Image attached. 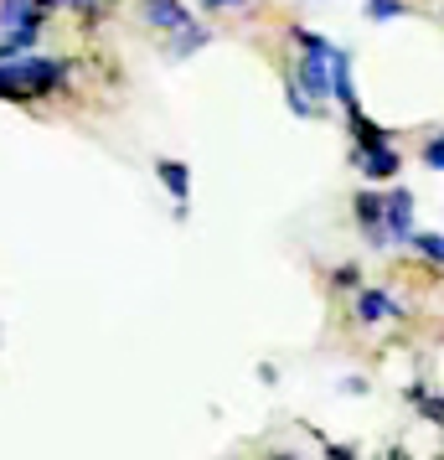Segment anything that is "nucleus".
<instances>
[{
    "label": "nucleus",
    "instance_id": "nucleus-17",
    "mask_svg": "<svg viewBox=\"0 0 444 460\" xmlns=\"http://www.w3.org/2000/svg\"><path fill=\"white\" fill-rule=\"evenodd\" d=\"M202 5H207V11H238L243 0H202Z\"/></svg>",
    "mask_w": 444,
    "mask_h": 460
},
{
    "label": "nucleus",
    "instance_id": "nucleus-9",
    "mask_svg": "<svg viewBox=\"0 0 444 460\" xmlns=\"http://www.w3.org/2000/svg\"><path fill=\"white\" fill-rule=\"evenodd\" d=\"M357 315L361 321H387V315H403V305L387 300V290H361L357 295Z\"/></svg>",
    "mask_w": 444,
    "mask_h": 460
},
{
    "label": "nucleus",
    "instance_id": "nucleus-4",
    "mask_svg": "<svg viewBox=\"0 0 444 460\" xmlns=\"http://www.w3.org/2000/svg\"><path fill=\"white\" fill-rule=\"evenodd\" d=\"M357 166H361V176H372V181H393L398 176V150L393 146H367V150H357Z\"/></svg>",
    "mask_w": 444,
    "mask_h": 460
},
{
    "label": "nucleus",
    "instance_id": "nucleus-1",
    "mask_svg": "<svg viewBox=\"0 0 444 460\" xmlns=\"http://www.w3.org/2000/svg\"><path fill=\"white\" fill-rule=\"evenodd\" d=\"M67 84V63L57 58H11L0 63V99H42V93H57Z\"/></svg>",
    "mask_w": 444,
    "mask_h": 460
},
{
    "label": "nucleus",
    "instance_id": "nucleus-7",
    "mask_svg": "<svg viewBox=\"0 0 444 460\" xmlns=\"http://www.w3.org/2000/svg\"><path fill=\"white\" fill-rule=\"evenodd\" d=\"M145 22L161 31H181V26H191V11L181 0H145Z\"/></svg>",
    "mask_w": 444,
    "mask_h": 460
},
{
    "label": "nucleus",
    "instance_id": "nucleus-8",
    "mask_svg": "<svg viewBox=\"0 0 444 460\" xmlns=\"http://www.w3.org/2000/svg\"><path fill=\"white\" fill-rule=\"evenodd\" d=\"M161 181H166V191L176 197V217H187V187H191V171L181 166V161H161Z\"/></svg>",
    "mask_w": 444,
    "mask_h": 460
},
{
    "label": "nucleus",
    "instance_id": "nucleus-2",
    "mask_svg": "<svg viewBox=\"0 0 444 460\" xmlns=\"http://www.w3.org/2000/svg\"><path fill=\"white\" fill-rule=\"evenodd\" d=\"M382 233H387V243H408V238H414V191H408V187L387 191V212H382Z\"/></svg>",
    "mask_w": 444,
    "mask_h": 460
},
{
    "label": "nucleus",
    "instance_id": "nucleus-15",
    "mask_svg": "<svg viewBox=\"0 0 444 460\" xmlns=\"http://www.w3.org/2000/svg\"><path fill=\"white\" fill-rule=\"evenodd\" d=\"M414 398H419V403H423V414L434 419V424H444V398H429V394H423V388H414Z\"/></svg>",
    "mask_w": 444,
    "mask_h": 460
},
{
    "label": "nucleus",
    "instance_id": "nucleus-11",
    "mask_svg": "<svg viewBox=\"0 0 444 460\" xmlns=\"http://www.w3.org/2000/svg\"><path fill=\"white\" fill-rule=\"evenodd\" d=\"M408 243H414V249H419L429 264H444V233H414Z\"/></svg>",
    "mask_w": 444,
    "mask_h": 460
},
{
    "label": "nucleus",
    "instance_id": "nucleus-12",
    "mask_svg": "<svg viewBox=\"0 0 444 460\" xmlns=\"http://www.w3.org/2000/svg\"><path fill=\"white\" fill-rule=\"evenodd\" d=\"M295 42L305 47V52H316V58H331V52H336V42H326L316 31H295Z\"/></svg>",
    "mask_w": 444,
    "mask_h": 460
},
{
    "label": "nucleus",
    "instance_id": "nucleus-10",
    "mask_svg": "<svg viewBox=\"0 0 444 460\" xmlns=\"http://www.w3.org/2000/svg\"><path fill=\"white\" fill-rule=\"evenodd\" d=\"M196 47H207V26H181V31H170V58H191Z\"/></svg>",
    "mask_w": 444,
    "mask_h": 460
},
{
    "label": "nucleus",
    "instance_id": "nucleus-5",
    "mask_svg": "<svg viewBox=\"0 0 444 460\" xmlns=\"http://www.w3.org/2000/svg\"><path fill=\"white\" fill-rule=\"evenodd\" d=\"M382 212H387V197H378V191H361L357 197V223L367 233H372V243L378 249H387V233H382Z\"/></svg>",
    "mask_w": 444,
    "mask_h": 460
},
{
    "label": "nucleus",
    "instance_id": "nucleus-16",
    "mask_svg": "<svg viewBox=\"0 0 444 460\" xmlns=\"http://www.w3.org/2000/svg\"><path fill=\"white\" fill-rule=\"evenodd\" d=\"M290 109H295V114H310V109H316V104H310V93H305V88H290Z\"/></svg>",
    "mask_w": 444,
    "mask_h": 460
},
{
    "label": "nucleus",
    "instance_id": "nucleus-14",
    "mask_svg": "<svg viewBox=\"0 0 444 460\" xmlns=\"http://www.w3.org/2000/svg\"><path fill=\"white\" fill-rule=\"evenodd\" d=\"M423 166H429V171H444V135L423 140Z\"/></svg>",
    "mask_w": 444,
    "mask_h": 460
},
{
    "label": "nucleus",
    "instance_id": "nucleus-6",
    "mask_svg": "<svg viewBox=\"0 0 444 460\" xmlns=\"http://www.w3.org/2000/svg\"><path fill=\"white\" fill-rule=\"evenodd\" d=\"M331 99H341L346 109H357V88H352V52H346V47L331 52Z\"/></svg>",
    "mask_w": 444,
    "mask_h": 460
},
{
    "label": "nucleus",
    "instance_id": "nucleus-13",
    "mask_svg": "<svg viewBox=\"0 0 444 460\" xmlns=\"http://www.w3.org/2000/svg\"><path fill=\"white\" fill-rule=\"evenodd\" d=\"M367 16L372 22H393V16H403V0H367Z\"/></svg>",
    "mask_w": 444,
    "mask_h": 460
},
{
    "label": "nucleus",
    "instance_id": "nucleus-3",
    "mask_svg": "<svg viewBox=\"0 0 444 460\" xmlns=\"http://www.w3.org/2000/svg\"><path fill=\"white\" fill-rule=\"evenodd\" d=\"M295 84L310 93V99H331V58H316V52H305V63H300V73H295Z\"/></svg>",
    "mask_w": 444,
    "mask_h": 460
}]
</instances>
